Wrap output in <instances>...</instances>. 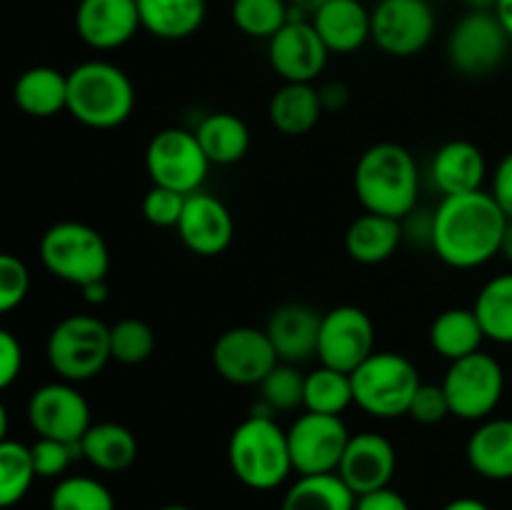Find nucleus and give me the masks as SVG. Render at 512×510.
I'll return each instance as SVG.
<instances>
[{
  "instance_id": "obj_1",
  "label": "nucleus",
  "mask_w": 512,
  "mask_h": 510,
  "mask_svg": "<svg viewBox=\"0 0 512 510\" xmlns=\"http://www.w3.org/2000/svg\"><path fill=\"white\" fill-rule=\"evenodd\" d=\"M508 218L488 190L445 195L433 210L430 248L445 265L473 270L500 255Z\"/></svg>"
},
{
  "instance_id": "obj_2",
  "label": "nucleus",
  "mask_w": 512,
  "mask_h": 510,
  "mask_svg": "<svg viewBox=\"0 0 512 510\" xmlns=\"http://www.w3.org/2000/svg\"><path fill=\"white\" fill-rule=\"evenodd\" d=\"M353 188L365 213L405 220L418 210L420 170L405 145L375 143L355 163Z\"/></svg>"
},
{
  "instance_id": "obj_3",
  "label": "nucleus",
  "mask_w": 512,
  "mask_h": 510,
  "mask_svg": "<svg viewBox=\"0 0 512 510\" xmlns=\"http://www.w3.org/2000/svg\"><path fill=\"white\" fill-rule=\"evenodd\" d=\"M228 463L245 488L263 493L280 488L295 473L288 430L268 410H255L230 433Z\"/></svg>"
},
{
  "instance_id": "obj_4",
  "label": "nucleus",
  "mask_w": 512,
  "mask_h": 510,
  "mask_svg": "<svg viewBox=\"0 0 512 510\" xmlns=\"http://www.w3.org/2000/svg\"><path fill=\"white\" fill-rule=\"evenodd\" d=\"M133 110L135 85L120 65L85 60L68 73V113L85 128H120Z\"/></svg>"
},
{
  "instance_id": "obj_5",
  "label": "nucleus",
  "mask_w": 512,
  "mask_h": 510,
  "mask_svg": "<svg viewBox=\"0 0 512 510\" xmlns=\"http://www.w3.org/2000/svg\"><path fill=\"white\" fill-rule=\"evenodd\" d=\"M353 400L363 413L380 420L408 415L413 395L423 385L413 360L393 350H375L363 365L350 373Z\"/></svg>"
},
{
  "instance_id": "obj_6",
  "label": "nucleus",
  "mask_w": 512,
  "mask_h": 510,
  "mask_svg": "<svg viewBox=\"0 0 512 510\" xmlns=\"http://www.w3.org/2000/svg\"><path fill=\"white\" fill-rule=\"evenodd\" d=\"M40 263L53 278L70 285L105 280L110 270V250L100 230L78 220H60L40 238Z\"/></svg>"
},
{
  "instance_id": "obj_7",
  "label": "nucleus",
  "mask_w": 512,
  "mask_h": 510,
  "mask_svg": "<svg viewBox=\"0 0 512 510\" xmlns=\"http://www.w3.org/2000/svg\"><path fill=\"white\" fill-rule=\"evenodd\" d=\"M48 363L60 380L85 383L103 373L110 355V325L93 315L75 313L55 323L45 343Z\"/></svg>"
},
{
  "instance_id": "obj_8",
  "label": "nucleus",
  "mask_w": 512,
  "mask_h": 510,
  "mask_svg": "<svg viewBox=\"0 0 512 510\" xmlns=\"http://www.w3.org/2000/svg\"><path fill=\"white\" fill-rule=\"evenodd\" d=\"M443 390L453 418L480 423L498 410L505 395V368L495 355L478 350L453 360L445 370Z\"/></svg>"
},
{
  "instance_id": "obj_9",
  "label": "nucleus",
  "mask_w": 512,
  "mask_h": 510,
  "mask_svg": "<svg viewBox=\"0 0 512 510\" xmlns=\"http://www.w3.org/2000/svg\"><path fill=\"white\" fill-rule=\"evenodd\" d=\"M512 40L493 10H470L448 35V63L465 78H485L503 65Z\"/></svg>"
},
{
  "instance_id": "obj_10",
  "label": "nucleus",
  "mask_w": 512,
  "mask_h": 510,
  "mask_svg": "<svg viewBox=\"0 0 512 510\" xmlns=\"http://www.w3.org/2000/svg\"><path fill=\"white\" fill-rule=\"evenodd\" d=\"M145 170L153 185L190 195L203 190L210 160L193 130L165 128L158 130L145 148Z\"/></svg>"
},
{
  "instance_id": "obj_11",
  "label": "nucleus",
  "mask_w": 512,
  "mask_h": 510,
  "mask_svg": "<svg viewBox=\"0 0 512 510\" xmlns=\"http://www.w3.org/2000/svg\"><path fill=\"white\" fill-rule=\"evenodd\" d=\"M438 18L428 0H380L370 10V40L390 58H413L435 38Z\"/></svg>"
},
{
  "instance_id": "obj_12",
  "label": "nucleus",
  "mask_w": 512,
  "mask_h": 510,
  "mask_svg": "<svg viewBox=\"0 0 512 510\" xmlns=\"http://www.w3.org/2000/svg\"><path fill=\"white\" fill-rule=\"evenodd\" d=\"M348 440L350 430L340 415H320L305 410L288 428L293 470L298 475L338 473Z\"/></svg>"
},
{
  "instance_id": "obj_13",
  "label": "nucleus",
  "mask_w": 512,
  "mask_h": 510,
  "mask_svg": "<svg viewBox=\"0 0 512 510\" xmlns=\"http://www.w3.org/2000/svg\"><path fill=\"white\" fill-rule=\"evenodd\" d=\"M330 50L310 23V15L290 5V18L268 40L270 68L283 83H315L328 65Z\"/></svg>"
},
{
  "instance_id": "obj_14",
  "label": "nucleus",
  "mask_w": 512,
  "mask_h": 510,
  "mask_svg": "<svg viewBox=\"0 0 512 510\" xmlns=\"http://www.w3.org/2000/svg\"><path fill=\"white\" fill-rule=\"evenodd\" d=\"M375 353L373 318L358 305H338L323 313L318 335L320 365L353 373Z\"/></svg>"
},
{
  "instance_id": "obj_15",
  "label": "nucleus",
  "mask_w": 512,
  "mask_h": 510,
  "mask_svg": "<svg viewBox=\"0 0 512 510\" xmlns=\"http://www.w3.org/2000/svg\"><path fill=\"white\" fill-rule=\"evenodd\" d=\"M210 358L215 373L240 388L260 385L265 375L280 363L265 328H253V325H235L220 333Z\"/></svg>"
},
{
  "instance_id": "obj_16",
  "label": "nucleus",
  "mask_w": 512,
  "mask_h": 510,
  "mask_svg": "<svg viewBox=\"0 0 512 510\" xmlns=\"http://www.w3.org/2000/svg\"><path fill=\"white\" fill-rule=\"evenodd\" d=\"M28 423L38 433V438L80 443V438L93 425V413H90V403L75 388V383L58 380V383L40 385L30 395Z\"/></svg>"
},
{
  "instance_id": "obj_17",
  "label": "nucleus",
  "mask_w": 512,
  "mask_h": 510,
  "mask_svg": "<svg viewBox=\"0 0 512 510\" xmlns=\"http://www.w3.org/2000/svg\"><path fill=\"white\" fill-rule=\"evenodd\" d=\"M175 230L190 253L200 255V258H215L233 243L235 220L223 200L198 190L185 198L183 215H180Z\"/></svg>"
},
{
  "instance_id": "obj_18",
  "label": "nucleus",
  "mask_w": 512,
  "mask_h": 510,
  "mask_svg": "<svg viewBox=\"0 0 512 510\" xmlns=\"http://www.w3.org/2000/svg\"><path fill=\"white\" fill-rule=\"evenodd\" d=\"M395 470H398L395 445L375 430L350 435L348 448H345L343 460L338 465V475L355 495L388 488Z\"/></svg>"
},
{
  "instance_id": "obj_19",
  "label": "nucleus",
  "mask_w": 512,
  "mask_h": 510,
  "mask_svg": "<svg viewBox=\"0 0 512 510\" xmlns=\"http://www.w3.org/2000/svg\"><path fill=\"white\" fill-rule=\"evenodd\" d=\"M75 30L93 50H118L140 30L138 0H80Z\"/></svg>"
},
{
  "instance_id": "obj_20",
  "label": "nucleus",
  "mask_w": 512,
  "mask_h": 510,
  "mask_svg": "<svg viewBox=\"0 0 512 510\" xmlns=\"http://www.w3.org/2000/svg\"><path fill=\"white\" fill-rule=\"evenodd\" d=\"M323 313L308 303H285L270 313L265 333L280 363L303 365L318 355V335Z\"/></svg>"
},
{
  "instance_id": "obj_21",
  "label": "nucleus",
  "mask_w": 512,
  "mask_h": 510,
  "mask_svg": "<svg viewBox=\"0 0 512 510\" xmlns=\"http://www.w3.org/2000/svg\"><path fill=\"white\" fill-rule=\"evenodd\" d=\"M485 178H488V160L473 140H448L435 150L430 160V180L443 193V198L483 190Z\"/></svg>"
},
{
  "instance_id": "obj_22",
  "label": "nucleus",
  "mask_w": 512,
  "mask_h": 510,
  "mask_svg": "<svg viewBox=\"0 0 512 510\" xmlns=\"http://www.w3.org/2000/svg\"><path fill=\"white\" fill-rule=\"evenodd\" d=\"M310 23L330 53H355L370 40V10L360 0H328L310 15Z\"/></svg>"
},
{
  "instance_id": "obj_23",
  "label": "nucleus",
  "mask_w": 512,
  "mask_h": 510,
  "mask_svg": "<svg viewBox=\"0 0 512 510\" xmlns=\"http://www.w3.org/2000/svg\"><path fill=\"white\" fill-rule=\"evenodd\" d=\"M468 465L485 480H512V418H485L465 445Z\"/></svg>"
},
{
  "instance_id": "obj_24",
  "label": "nucleus",
  "mask_w": 512,
  "mask_h": 510,
  "mask_svg": "<svg viewBox=\"0 0 512 510\" xmlns=\"http://www.w3.org/2000/svg\"><path fill=\"white\" fill-rule=\"evenodd\" d=\"M403 220L363 213L345 230V250L360 265H380L403 245Z\"/></svg>"
},
{
  "instance_id": "obj_25",
  "label": "nucleus",
  "mask_w": 512,
  "mask_h": 510,
  "mask_svg": "<svg viewBox=\"0 0 512 510\" xmlns=\"http://www.w3.org/2000/svg\"><path fill=\"white\" fill-rule=\"evenodd\" d=\"M80 455L100 473H123L138 458V438L123 423H93L80 438Z\"/></svg>"
},
{
  "instance_id": "obj_26",
  "label": "nucleus",
  "mask_w": 512,
  "mask_h": 510,
  "mask_svg": "<svg viewBox=\"0 0 512 510\" xmlns=\"http://www.w3.org/2000/svg\"><path fill=\"white\" fill-rule=\"evenodd\" d=\"M323 115L315 83H283L268 103V118L278 133L300 138L318 125Z\"/></svg>"
},
{
  "instance_id": "obj_27",
  "label": "nucleus",
  "mask_w": 512,
  "mask_h": 510,
  "mask_svg": "<svg viewBox=\"0 0 512 510\" xmlns=\"http://www.w3.org/2000/svg\"><path fill=\"white\" fill-rule=\"evenodd\" d=\"M13 98L30 118H53L60 110H68V73L35 65L15 80Z\"/></svg>"
},
{
  "instance_id": "obj_28",
  "label": "nucleus",
  "mask_w": 512,
  "mask_h": 510,
  "mask_svg": "<svg viewBox=\"0 0 512 510\" xmlns=\"http://www.w3.org/2000/svg\"><path fill=\"white\" fill-rule=\"evenodd\" d=\"M140 28L160 40H185L205 23V0H138Z\"/></svg>"
},
{
  "instance_id": "obj_29",
  "label": "nucleus",
  "mask_w": 512,
  "mask_h": 510,
  "mask_svg": "<svg viewBox=\"0 0 512 510\" xmlns=\"http://www.w3.org/2000/svg\"><path fill=\"white\" fill-rule=\"evenodd\" d=\"M210 165H235L248 155L250 128L235 113H210L205 115L193 130Z\"/></svg>"
},
{
  "instance_id": "obj_30",
  "label": "nucleus",
  "mask_w": 512,
  "mask_h": 510,
  "mask_svg": "<svg viewBox=\"0 0 512 510\" xmlns=\"http://www.w3.org/2000/svg\"><path fill=\"white\" fill-rule=\"evenodd\" d=\"M430 348L445 358L448 363L453 360L473 355L483 350L485 333L478 323V315L473 308H448L433 320L430 325Z\"/></svg>"
},
{
  "instance_id": "obj_31",
  "label": "nucleus",
  "mask_w": 512,
  "mask_h": 510,
  "mask_svg": "<svg viewBox=\"0 0 512 510\" xmlns=\"http://www.w3.org/2000/svg\"><path fill=\"white\" fill-rule=\"evenodd\" d=\"M358 495L338 473L300 475L285 493L280 510H355Z\"/></svg>"
},
{
  "instance_id": "obj_32",
  "label": "nucleus",
  "mask_w": 512,
  "mask_h": 510,
  "mask_svg": "<svg viewBox=\"0 0 512 510\" xmlns=\"http://www.w3.org/2000/svg\"><path fill=\"white\" fill-rule=\"evenodd\" d=\"M485 340L512 345V273H500L480 288L473 303Z\"/></svg>"
},
{
  "instance_id": "obj_33",
  "label": "nucleus",
  "mask_w": 512,
  "mask_h": 510,
  "mask_svg": "<svg viewBox=\"0 0 512 510\" xmlns=\"http://www.w3.org/2000/svg\"><path fill=\"white\" fill-rule=\"evenodd\" d=\"M350 405H355L350 373L328 368V365H318L305 373V410L320 415H343Z\"/></svg>"
},
{
  "instance_id": "obj_34",
  "label": "nucleus",
  "mask_w": 512,
  "mask_h": 510,
  "mask_svg": "<svg viewBox=\"0 0 512 510\" xmlns=\"http://www.w3.org/2000/svg\"><path fill=\"white\" fill-rule=\"evenodd\" d=\"M35 478L38 475L28 445L5 438L0 443V510L18 505L28 495Z\"/></svg>"
},
{
  "instance_id": "obj_35",
  "label": "nucleus",
  "mask_w": 512,
  "mask_h": 510,
  "mask_svg": "<svg viewBox=\"0 0 512 510\" xmlns=\"http://www.w3.org/2000/svg\"><path fill=\"white\" fill-rule=\"evenodd\" d=\"M233 25L248 38L270 40L290 18L288 0H233Z\"/></svg>"
},
{
  "instance_id": "obj_36",
  "label": "nucleus",
  "mask_w": 512,
  "mask_h": 510,
  "mask_svg": "<svg viewBox=\"0 0 512 510\" xmlns=\"http://www.w3.org/2000/svg\"><path fill=\"white\" fill-rule=\"evenodd\" d=\"M50 510H115V498L98 478L68 475L50 493Z\"/></svg>"
},
{
  "instance_id": "obj_37",
  "label": "nucleus",
  "mask_w": 512,
  "mask_h": 510,
  "mask_svg": "<svg viewBox=\"0 0 512 510\" xmlns=\"http://www.w3.org/2000/svg\"><path fill=\"white\" fill-rule=\"evenodd\" d=\"M258 388L263 410H268L270 415L293 413V410L303 408L305 373H300V365L278 363L265 375Z\"/></svg>"
},
{
  "instance_id": "obj_38",
  "label": "nucleus",
  "mask_w": 512,
  "mask_h": 510,
  "mask_svg": "<svg viewBox=\"0 0 512 510\" xmlns=\"http://www.w3.org/2000/svg\"><path fill=\"white\" fill-rule=\"evenodd\" d=\"M155 353V330L140 318L110 325V355L123 365H140Z\"/></svg>"
},
{
  "instance_id": "obj_39",
  "label": "nucleus",
  "mask_w": 512,
  "mask_h": 510,
  "mask_svg": "<svg viewBox=\"0 0 512 510\" xmlns=\"http://www.w3.org/2000/svg\"><path fill=\"white\" fill-rule=\"evenodd\" d=\"M30 458H33V468L38 478H60L83 455H80V443L38 438L30 445Z\"/></svg>"
},
{
  "instance_id": "obj_40",
  "label": "nucleus",
  "mask_w": 512,
  "mask_h": 510,
  "mask_svg": "<svg viewBox=\"0 0 512 510\" xmlns=\"http://www.w3.org/2000/svg\"><path fill=\"white\" fill-rule=\"evenodd\" d=\"M30 290L28 265L18 255L0 253V315L18 308Z\"/></svg>"
},
{
  "instance_id": "obj_41",
  "label": "nucleus",
  "mask_w": 512,
  "mask_h": 510,
  "mask_svg": "<svg viewBox=\"0 0 512 510\" xmlns=\"http://www.w3.org/2000/svg\"><path fill=\"white\" fill-rule=\"evenodd\" d=\"M185 198H188V195L153 185L143 198L145 220H148L150 225H155V228H175L180 215H183Z\"/></svg>"
},
{
  "instance_id": "obj_42",
  "label": "nucleus",
  "mask_w": 512,
  "mask_h": 510,
  "mask_svg": "<svg viewBox=\"0 0 512 510\" xmlns=\"http://www.w3.org/2000/svg\"><path fill=\"white\" fill-rule=\"evenodd\" d=\"M408 415L420 425H440L445 418H450V403L448 395H445L443 385L423 383L418 388V393L413 395V403H410Z\"/></svg>"
},
{
  "instance_id": "obj_43",
  "label": "nucleus",
  "mask_w": 512,
  "mask_h": 510,
  "mask_svg": "<svg viewBox=\"0 0 512 510\" xmlns=\"http://www.w3.org/2000/svg\"><path fill=\"white\" fill-rule=\"evenodd\" d=\"M23 370V348L10 330L0 328V393L18 380Z\"/></svg>"
},
{
  "instance_id": "obj_44",
  "label": "nucleus",
  "mask_w": 512,
  "mask_h": 510,
  "mask_svg": "<svg viewBox=\"0 0 512 510\" xmlns=\"http://www.w3.org/2000/svg\"><path fill=\"white\" fill-rule=\"evenodd\" d=\"M490 195H493L495 203L500 205V210L505 213V218L512 220V150L508 155H503V160L498 163V168L493 170V180H490Z\"/></svg>"
},
{
  "instance_id": "obj_45",
  "label": "nucleus",
  "mask_w": 512,
  "mask_h": 510,
  "mask_svg": "<svg viewBox=\"0 0 512 510\" xmlns=\"http://www.w3.org/2000/svg\"><path fill=\"white\" fill-rule=\"evenodd\" d=\"M355 510H410V505L398 490H393L388 485V488L358 495V500H355Z\"/></svg>"
},
{
  "instance_id": "obj_46",
  "label": "nucleus",
  "mask_w": 512,
  "mask_h": 510,
  "mask_svg": "<svg viewBox=\"0 0 512 510\" xmlns=\"http://www.w3.org/2000/svg\"><path fill=\"white\" fill-rule=\"evenodd\" d=\"M320 105H323V113H335V110H343L350 103V88L343 80H325L323 85H318Z\"/></svg>"
},
{
  "instance_id": "obj_47",
  "label": "nucleus",
  "mask_w": 512,
  "mask_h": 510,
  "mask_svg": "<svg viewBox=\"0 0 512 510\" xmlns=\"http://www.w3.org/2000/svg\"><path fill=\"white\" fill-rule=\"evenodd\" d=\"M80 293H83L85 303L100 305V303H105V300H108L110 290H108V283H105V280H93V283L83 285V288H80Z\"/></svg>"
},
{
  "instance_id": "obj_48",
  "label": "nucleus",
  "mask_w": 512,
  "mask_h": 510,
  "mask_svg": "<svg viewBox=\"0 0 512 510\" xmlns=\"http://www.w3.org/2000/svg\"><path fill=\"white\" fill-rule=\"evenodd\" d=\"M443 510H490V505L478 498H470V495H463V498L450 500Z\"/></svg>"
},
{
  "instance_id": "obj_49",
  "label": "nucleus",
  "mask_w": 512,
  "mask_h": 510,
  "mask_svg": "<svg viewBox=\"0 0 512 510\" xmlns=\"http://www.w3.org/2000/svg\"><path fill=\"white\" fill-rule=\"evenodd\" d=\"M493 13L498 15L500 25H503L505 33H508V38L512 40V0H498Z\"/></svg>"
},
{
  "instance_id": "obj_50",
  "label": "nucleus",
  "mask_w": 512,
  "mask_h": 510,
  "mask_svg": "<svg viewBox=\"0 0 512 510\" xmlns=\"http://www.w3.org/2000/svg\"><path fill=\"white\" fill-rule=\"evenodd\" d=\"M290 5H293V8H298V10H303V13H308V15H313L315 10L320 8V5H325L328 3V0H288Z\"/></svg>"
},
{
  "instance_id": "obj_51",
  "label": "nucleus",
  "mask_w": 512,
  "mask_h": 510,
  "mask_svg": "<svg viewBox=\"0 0 512 510\" xmlns=\"http://www.w3.org/2000/svg\"><path fill=\"white\" fill-rule=\"evenodd\" d=\"M500 255H505V258L512 263V220H508V228H505L503 245H500Z\"/></svg>"
},
{
  "instance_id": "obj_52",
  "label": "nucleus",
  "mask_w": 512,
  "mask_h": 510,
  "mask_svg": "<svg viewBox=\"0 0 512 510\" xmlns=\"http://www.w3.org/2000/svg\"><path fill=\"white\" fill-rule=\"evenodd\" d=\"M8 425H10V418H8V408L3 405V400H0V443H3L5 438H8Z\"/></svg>"
},
{
  "instance_id": "obj_53",
  "label": "nucleus",
  "mask_w": 512,
  "mask_h": 510,
  "mask_svg": "<svg viewBox=\"0 0 512 510\" xmlns=\"http://www.w3.org/2000/svg\"><path fill=\"white\" fill-rule=\"evenodd\" d=\"M470 5V10H495L498 0H465Z\"/></svg>"
},
{
  "instance_id": "obj_54",
  "label": "nucleus",
  "mask_w": 512,
  "mask_h": 510,
  "mask_svg": "<svg viewBox=\"0 0 512 510\" xmlns=\"http://www.w3.org/2000/svg\"><path fill=\"white\" fill-rule=\"evenodd\" d=\"M158 510H193V508H188V505L173 503V505H163V508H158Z\"/></svg>"
},
{
  "instance_id": "obj_55",
  "label": "nucleus",
  "mask_w": 512,
  "mask_h": 510,
  "mask_svg": "<svg viewBox=\"0 0 512 510\" xmlns=\"http://www.w3.org/2000/svg\"><path fill=\"white\" fill-rule=\"evenodd\" d=\"M510 368H512V358H510Z\"/></svg>"
}]
</instances>
